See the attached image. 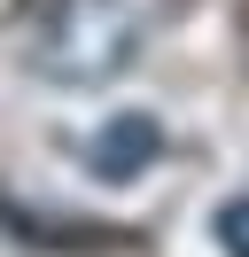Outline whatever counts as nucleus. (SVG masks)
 I'll return each instance as SVG.
<instances>
[{"mask_svg": "<svg viewBox=\"0 0 249 257\" xmlns=\"http://www.w3.org/2000/svg\"><path fill=\"white\" fill-rule=\"evenodd\" d=\"M140 55V16L125 0H47L31 16V70L55 86H101Z\"/></svg>", "mask_w": 249, "mask_h": 257, "instance_id": "1", "label": "nucleus"}, {"mask_svg": "<svg viewBox=\"0 0 249 257\" xmlns=\"http://www.w3.org/2000/svg\"><path fill=\"white\" fill-rule=\"evenodd\" d=\"M210 234H218V249H226V257H249V195H233V203H218Z\"/></svg>", "mask_w": 249, "mask_h": 257, "instance_id": "3", "label": "nucleus"}, {"mask_svg": "<svg viewBox=\"0 0 249 257\" xmlns=\"http://www.w3.org/2000/svg\"><path fill=\"white\" fill-rule=\"evenodd\" d=\"M156 148H164V133H156V117H109V133H93L86 141V164L101 179H125V172H140V164L156 156Z\"/></svg>", "mask_w": 249, "mask_h": 257, "instance_id": "2", "label": "nucleus"}]
</instances>
